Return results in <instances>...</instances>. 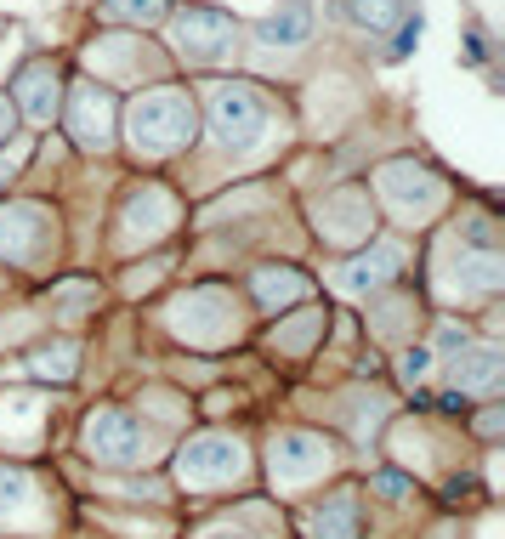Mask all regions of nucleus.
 <instances>
[{
  "label": "nucleus",
  "instance_id": "obj_6",
  "mask_svg": "<svg viewBox=\"0 0 505 539\" xmlns=\"http://www.w3.org/2000/svg\"><path fill=\"white\" fill-rule=\"evenodd\" d=\"M108 108L114 103H108L103 91H91V86L74 97V137L86 142V148H103L108 142Z\"/></svg>",
  "mask_w": 505,
  "mask_h": 539
},
{
  "label": "nucleus",
  "instance_id": "obj_18",
  "mask_svg": "<svg viewBox=\"0 0 505 539\" xmlns=\"http://www.w3.org/2000/svg\"><path fill=\"white\" fill-rule=\"evenodd\" d=\"M375 488H381V494H392V500H398V494H403V477H398V471H381V477H375Z\"/></svg>",
  "mask_w": 505,
  "mask_h": 539
},
{
  "label": "nucleus",
  "instance_id": "obj_7",
  "mask_svg": "<svg viewBox=\"0 0 505 539\" xmlns=\"http://www.w3.org/2000/svg\"><path fill=\"white\" fill-rule=\"evenodd\" d=\"M18 97H23V108H29L40 125H46V120L57 114V74H52V69H40V63H35V69H23Z\"/></svg>",
  "mask_w": 505,
  "mask_h": 539
},
{
  "label": "nucleus",
  "instance_id": "obj_1",
  "mask_svg": "<svg viewBox=\"0 0 505 539\" xmlns=\"http://www.w3.org/2000/svg\"><path fill=\"white\" fill-rule=\"evenodd\" d=\"M131 125H137L142 148H182V142L193 137V108H188L182 91H154V97L137 103Z\"/></svg>",
  "mask_w": 505,
  "mask_h": 539
},
{
  "label": "nucleus",
  "instance_id": "obj_20",
  "mask_svg": "<svg viewBox=\"0 0 505 539\" xmlns=\"http://www.w3.org/2000/svg\"><path fill=\"white\" fill-rule=\"evenodd\" d=\"M437 409H449V415H460V409H466V392H449V398H437Z\"/></svg>",
  "mask_w": 505,
  "mask_h": 539
},
{
  "label": "nucleus",
  "instance_id": "obj_9",
  "mask_svg": "<svg viewBox=\"0 0 505 539\" xmlns=\"http://www.w3.org/2000/svg\"><path fill=\"white\" fill-rule=\"evenodd\" d=\"M233 460H239V454L227 449V443L205 437V443H193V449L182 454V477H205V471H233Z\"/></svg>",
  "mask_w": 505,
  "mask_h": 539
},
{
  "label": "nucleus",
  "instance_id": "obj_4",
  "mask_svg": "<svg viewBox=\"0 0 505 539\" xmlns=\"http://www.w3.org/2000/svg\"><path fill=\"white\" fill-rule=\"evenodd\" d=\"M227 35H233V23H227L222 12H205V6H193L188 18H182V52H188V57H216Z\"/></svg>",
  "mask_w": 505,
  "mask_h": 539
},
{
  "label": "nucleus",
  "instance_id": "obj_11",
  "mask_svg": "<svg viewBox=\"0 0 505 539\" xmlns=\"http://www.w3.org/2000/svg\"><path fill=\"white\" fill-rule=\"evenodd\" d=\"M347 18L364 29H392L403 18V0H347Z\"/></svg>",
  "mask_w": 505,
  "mask_h": 539
},
{
  "label": "nucleus",
  "instance_id": "obj_12",
  "mask_svg": "<svg viewBox=\"0 0 505 539\" xmlns=\"http://www.w3.org/2000/svg\"><path fill=\"white\" fill-rule=\"evenodd\" d=\"M454 381H460V392H471V386H494L500 381V352H471L466 364L454 369Z\"/></svg>",
  "mask_w": 505,
  "mask_h": 539
},
{
  "label": "nucleus",
  "instance_id": "obj_5",
  "mask_svg": "<svg viewBox=\"0 0 505 539\" xmlns=\"http://www.w3.org/2000/svg\"><path fill=\"white\" fill-rule=\"evenodd\" d=\"M307 35H313V6L307 0H284L279 12L262 23V40H273V46H301Z\"/></svg>",
  "mask_w": 505,
  "mask_h": 539
},
{
  "label": "nucleus",
  "instance_id": "obj_14",
  "mask_svg": "<svg viewBox=\"0 0 505 539\" xmlns=\"http://www.w3.org/2000/svg\"><path fill=\"white\" fill-rule=\"evenodd\" d=\"M108 12H114V18H142V23H159L165 18V12H171V0H108Z\"/></svg>",
  "mask_w": 505,
  "mask_h": 539
},
{
  "label": "nucleus",
  "instance_id": "obj_2",
  "mask_svg": "<svg viewBox=\"0 0 505 539\" xmlns=\"http://www.w3.org/2000/svg\"><path fill=\"white\" fill-rule=\"evenodd\" d=\"M210 131L227 142V148H250V142L267 131V108L256 91L244 86H222L216 97H210Z\"/></svg>",
  "mask_w": 505,
  "mask_h": 539
},
{
  "label": "nucleus",
  "instance_id": "obj_15",
  "mask_svg": "<svg viewBox=\"0 0 505 539\" xmlns=\"http://www.w3.org/2000/svg\"><path fill=\"white\" fill-rule=\"evenodd\" d=\"M415 46H420V12H415V18H403V29H398V46H392V52H398V57H409Z\"/></svg>",
  "mask_w": 505,
  "mask_h": 539
},
{
  "label": "nucleus",
  "instance_id": "obj_3",
  "mask_svg": "<svg viewBox=\"0 0 505 539\" xmlns=\"http://www.w3.org/2000/svg\"><path fill=\"white\" fill-rule=\"evenodd\" d=\"M86 443L97 460H108V466H125V460H137L142 454V426L125 409H103V415H91L86 426Z\"/></svg>",
  "mask_w": 505,
  "mask_h": 539
},
{
  "label": "nucleus",
  "instance_id": "obj_8",
  "mask_svg": "<svg viewBox=\"0 0 505 539\" xmlns=\"http://www.w3.org/2000/svg\"><path fill=\"white\" fill-rule=\"evenodd\" d=\"M313 528H318V539H358V505H352V494H335V500L318 505Z\"/></svg>",
  "mask_w": 505,
  "mask_h": 539
},
{
  "label": "nucleus",
  "instance_id": "obj_17",
  "mask_svg": "<svg viewBox=\"0 0 505 539\" xmlns=\"http://www.w3.org/2000/svg\"><path fill=\"white\" fill-rule=\"evenodd\" d=\"M466 52H471V63H483V57H488V40H483V29H471V35H466Z\"/></svg>",
  "mask_w": 505,
  "mask_h": 539
},
{
  "label": "nucleus",
  "instance_id": "obj_16",
  "mask_svg": "<svg viewBox=\"0 0 505 539\" xmlns=\"http://www.w3.org/2000/svg\"><path fill=\"white\" fill-rule=\"evenodd\" d=\"M12 125H18V108L0 97V148H6V137H12Z\"/></svg>",
  "mask_w": 505,
  "mask_h": 539
},
{
  "label": "nucleus",
  "instance_id": "obj_13",
  "mask_svg": "<svg viewBox=\"0 0 505 539\" xmlns=\"http://www.w3.org/2000/svg\"><path fill=\"white\" fill-rule=\"evenodd\" d=\"M256 296L262 301H296V296H307V279H301V273H262V279H256Z\"/></svg>",
  "mask_w": 505,
  "mask_h": 539
},
{
  "label": "nucleus",
  "instance_id": "obj_19",
  "mask_svg": "<svg viewBox=\"0 0 505 539\" xmlns=\"http://www.w3.org/2000/svg\"><path fill=\"white\" fill-rule=\"evenodd\" d=\"M403 375L415 381V375H426V352H409V364H403Z\"/></svg>",
  "mask_w": 505,
  "mask_h": 539
},
{
  "label": "nucleus",
  "instance_id": "obj_10",
  "mask_svg": "<svg viewBox=\"0 0 505 539\" xmlns=\"http://www.w3.org/2000/svg\"><path fill=\"white\" fill-rule=\"evenodd\" d=\"M392 261H398L392 250H375V256H358V261H352V273H347L341 284H347V290H375L381 279H392Z\"/></svg>",
  "mask_w": 505,
  "mask_h": 539
}]
</instances>
